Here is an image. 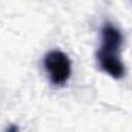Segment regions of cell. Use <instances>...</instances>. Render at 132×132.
<instances>
[{
	"instance_id": "obj_1",
	"label": "cell",
	"mask_w": 132,
	"mask_h": 132,
	"mask_svg": "<svg viewBox=\"0 0 132 132\" xmlns=\"http://www.w3.org/2000/svg\"><path fill=\"white\" fill-rule=\"evenodd\" d=\"M43 66L54 85H65L71 77V60L60 49L49 51L43 59Z\"/></svg>"
},
{
	"instance_id": "obj_2",
	"label": "cell",
	"mask_w": 132,
	"mask_h": 132,
	"mask_svg": "<svg viewBox=\"0 0 132 132\" xmlns=\"http://www.w3.org/2000/svg\"><path fill=\"white\" fill-rule=\"evenodd\" d=\"M121 45H123V35L120 32V29L112 23L103 25V28H101V46L97 52L118 55Z\"/></svg>"
},
{
	"instance_id": "obj_3",
	"label": "cell",
	"mask_w": 132,
	"mask_h": 132,
	"mask_svg": "<svg viewBox=\"0 0 132 132\" xmlns=\"http://www.w3.org/2000/svg\"><path fill=\"white\" fill-rule=\"evenodd\" d=\"M97 60H98V66L112 78H121L126 72L123 62L120 60V55L97 52Z\"/></svg>"
},
{
	"instance_id": "obj_4",
	"label": "cell",
	"mask_w": 132,
	"mask_h": 132,
	"mask_svg": "<svg viewBox=\"0 0 132 132\" xmlns=\"http://www.w3.org/2000/svg\"><path fill=\"white\" fill-rule=\"evenodd\" d=\"M8 132H19V128H17V126H11V128L8 129Z\"/></svg>"
}]
</instances>
